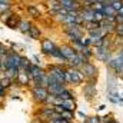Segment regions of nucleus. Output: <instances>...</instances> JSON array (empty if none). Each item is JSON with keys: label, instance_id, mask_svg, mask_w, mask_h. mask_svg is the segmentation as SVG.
I'll use <instances>...</instances> for the list:
<instances>
[{"label": "nucleus", "instance_id": "f257e3e1", "mask_svg": "<svg viewBox=\"0 0 123 123\" xmlns=\"http://www.w3.org/2000/svg\"><path fill=\"white\" fill-rule=\"evenodd\" d=\"M85 76L77 67H66V86H82L85 83Z\"/></svg>", "mask_w": 123, "mask_h": 123}, {"label": "nucleus", "instance_id": "f03ea898", "mask_svg": "<svg viewBox=\"0 0 123 123\" xmlns=\"http://www.w3.org/2000/svg\"><path fill=\"white\" fill-rule=\"evenodd\" d=\"M46 72L52 77H55L57 82L66 85V66H62V64H47L46 66Z\"/></svg>", "mask_w": 123, "mask_h": 123}, {"label": "nucleus", "instance_id": "7ed1b4c3", "mask_svg": "<svg viewBox=\"0 0 123 123\" xmlns=\"http://www.w3.org/2000/svg\"><path fill=\"white\" fill-rule=\"evenodd\" d=\"M83 76H85V80L86 82H92V80H97L99 77V69L97 66L93 63V62H87V63H83L82 67H80Z\"/></svg>", "mask_w": 123, "mask_h": 123}, {"label": "nucleus", "instance_id": "20e7f679", "mask_svg": "<svg viewBox=\"0 0 123 123\" xmlns=\"http://www.w3.org/2000/svg\"><path fill=\"white\" fill-rule=\"evenodd\" d=\"M97 80H92V82H85L82 85V93L85 96V99L87 102H93L97 97Z\"/></svg>", "mask_w": 123, "mask_h": 123}, {"label": "nucleus", "instance_id": "39448f33", "mask_svg": "<svg viewBox=\"0 0 123 123\" xmlns=\"http://www.w3.org/2000/svg\"><path fill=\"white\" fill-rule=\"evenodd\" d=\"M113 50L112 49H109V47H105V46H100V47H93V56H94V59L99 62H102V63H107V62L112 59V56H113Z\"/></svg>", "mask_w": 123, "mask_h": 123}, {"label": "nucleus", "instance_id": "423d86ee", "mask_svg": "<svg viewBox=\"0 0 123 123\" xmlns=\"http://www.w3.org/2000/svg\"><path fill=\"white\" fill-rule=\"evenodd\" d=\"M30 94H31V99L34 100V103L44 105V100L49 96V90H47V87L34 86V87H30Z\"/></svg>", "mask_w": 123, "mask_h": 123}, {"label": "nucleus", "instance_id": "0eeeda50", "mask_svg": "<svg viewBox=\"0 0 123 123\" xmlns=\"http://www.w3.org/2000/svg\"><path fill=\"white\" fill-rule=\"evenodd\" d=\"M56 47H57V44H56L50 37H42V40H40V50H42L43 55L50 56V53H52Z\"/></svg>", "mask_w": 123, "mask_h": 123}, {"label": "nucleus", "instance_id": "6e6552de", "mask_svg": "<svg viewBox=\"0 0 123 123\" xmlns=\"http://www.w3.org/2000/svg\"><path fill=\"white\" fill-rule=\"evenodd\" d=\"M14 82H16L17 86L27 87L29 83H30V79H29V76H27V70L23 69V67H19V74H17V77H16Z\"/></svg>", "mask_w": 123, "mask_h": 123}, {"label": "nucleus", "instance_id": "1a4fd4ad", "mask_svg": "<svg viewBox=\"0 0 123 123\" xmlns=\"http://www.w3.org/2000/svg\"><path fill=\"white\" fill-rule=\"evenodd\" d=\"M59 47H60L62 53H63V56H64L66 60H70V59H73V57L77 55V52L73 49V46H72L70 43H64V44H62Z\"/></svg>", "mask_w": 123, "mask_h": 123}, {"label": "nucleus", "instance_id": "9d476101", "mask_svg": "<svg viewBox=\"0 0 123 123\" xmlns=\"http://www.w3.org/2000/svg\"><path fill=\"white\" fill-rule=\"evenodd\" d=\"M25 10H26V13H27L30 17H33V19H40V17L43 16V13H42V10L39 9V6H36V4H33V3L26 4Z\"/></svg>", "mask_w": 123, "mask_h": 123}, {"label": "nucleus", "instance_id": "9b49d317", "mask_svg": "<svg viewBox=\"0 0 123 123\" xmlns=\"http://www.w3.org/2000/svg\"><path fill=\"white\" fill-rule=\"evenodd\" d=\"M27 36H29V39H30V40H42L43 33H42V29H40L37 25L31 23L30 29H29V33H27Z\"/></svg>", "mask_w": 123, "mask_h": 123}, {"label": "nucleus", "instance_id": "f8f14e48", "mask_svg": "<svg viewBox=\"0 0 123 123\" xmlns=\"http://www.w3.org/2000/svg\"><path fill=\"white\" fill-rule=\"evenodd\" d=\"M117 76L112 72L107 73V77H106V92L107 90H113V89H117Z\"/></svg>", "mask_w": 123, "mask_h": 123}, {"label": "nucleus", "instance_id": "ddd939ff", "mask_svg": "<svg viewBox=\"0 0 123 123\" xmlns=\"http://www.w3.org/2000/svg\"><path fill=\"white\" fill-rule=\"evenodd\" d=\"M20 16L19 14H16V13H13L9 19H7V22L4 23V26L6 27H9V29H12V30H17V26H19V23H20Z\"/></svg>", "mask_w": 123, "mask_h": 123}, {"label": "nucleus", "instance_id": "4468645a", "mask_svg": "<svg viewBox=\"0 0 123 123\" xmlns=\"http://www.w3.org/2000/svg\"><path fill=\"white\" fill-rule=\"evenodd\" d=\"M31 26V22L30 20H27V19H20V23H19V26H17V30L20 31L22 34H27L29 33V29H30Z\"/></svg>", "mask_w": 123, "mask_h": 123}, {"label": "nucleus", "instance_id": "2eb2a0df", "mask_svg": "<svg viewBox=\"0 0 123 123\" xmlns=\"http://www.w3.org/2000/svg\"><path fill=\"white\" fill-rule=\"evenodd\" d=\"M62 106L64 107V110H72V112H76V110H77L76 99H67V100H63V102H62Z\"/></svg>", "mask_w": 123, "mask_h": 123}, {"label": "nucleus", "instance_id": "dca6fc26", "mask_svg": "<svg viewBox=\"0 0 123 123\" xmlns=\"http://www.w3.org/2000/svg\"><path fill=\"white\" fill-rule=\"evenodd\" d=\"M17 74H19V67H9V69H6L4 72H3V76L4 77H9L10 80H16V77H17Z\"/></svg>", "mask_w": 123, "mask_h": 123}, {"label": "nucleus", "instance_id": "f3484780", "mask_svg": "<svg viewBox=\"0 0 123 123\" xmlns=\"http://www.w3.org/2000/svg\"><path fill=\"white\" fill-rule=\"evenodd\" d=\"M49 57H52V59H57V60H60L63 64H66V63H67V60L64 59V56H63V53H62V50H60V47H59V46H57V47L50 53V56H49Z\"/></svg>", "mask_w": 123, "mask_h": 123}, {"label": "nucleus", "instance_id": "a211bd4d", "mask_svg": "<svg viewBox=\"0 0 123 123\" xmlns=\"http://www.w3.org/2000/svg\"><path fill=\"white\" fill-rule=\"evenodd\" d=\"M60 116H62V119H64L66 122L73 123V122H74V117H76V112H72V110H64Z\"/></svg>", "mask_w": 123, "mask_h": 123}, {"label": "nucleus", "instance_id": "6ab92c4d", "mask_svg": "<svg viewBox=\"0 0 123 123\" xmlns=\"http://www.w3.org/2000/svg\"><path fill=\"white\" fill-rule=\"evenodd\" d=\"M57 96L60 97L62 100H67V99H74V97H76V96H74V92H72L69 87H66V89H64L60 94H57Z\"/></svg>", "mask_w": 123, "mask_h": 123}, {"label": "nucleus", "instance_id": "aec40b11", "mask_svg": "<svg viewBox=\"0 0 123 123\" xmlns=\"http://www.w3.org/2000/svg\"><path fill=\"white\" fill-rule=\"evenodd\" d=\"M80 53H82L89 62H92V59L94 57V56H93V47H83V49L80 50Z\"/></svg>", "mask_w": 123, "mask_h": 123}, {"label": "nucleus", "instance_id": "412c9836", "mask_svg": "<svg viewBox=\"0 0 123 123\" xmlns=\"http://www.w3.org/2000/svg\"><path fill=\"white\" fill-rule=\"evenodd\" d=\"M102 12H103L105 17H106V16H116V10H115L112 6H109V4H103Z\"/></svg>", "mask_w": 123, "mask_h": 123}, {"label": "nucleus", "instance_id": "4be33fe9", "mask_svg": "<svg viewBox=\"0 0 123 123\" xmlns=\"http://www.w3.org/2000/svg\"><path fill=\"white\" fill-rule=\"evenodd\" d=\"M0 83H1V86H3V89H6V90H7V89H10V87L13 86V83H14V82H13V80H10L9 77L1 76V77H0Z\"/></svg>", "mask_w": 123, "mask_h": 123}, {"label": "nucleus", "instance_id": "5701e85b", "mask_svg": "<svg viewBox=\"0 0 123 123\" xmlns=\"http://www.w3.org/2000/svg\"><path fill=\"white\" fill-rule=\"evenodd\" d=\"M113 34H115L116 37H119V39H123V23H119V25L115 26Z\"/></svg>", "mask_w": 123, "mask_h": 123}, {"label": "nucleus", "instance_id": "b1692460", "mask_svg": "<svg viewBox=\"0 0 123 123\" xmlns=\"http://www.w3.org/2000/svg\"><path fill=\"white\" fill-rule=\"evenodd\" d=\"M12 14H13V10H12V9H9V10H6V12L0 13V22H1V23H6V22H7V19H9Z\"/></svg>", "mask_w": 123, "mask_h": 123}, {"label": "nucleus", "instance_id": "393cba45", "mask_svg": "<svg viewBox=\"0 0 123 123\" xmlns=\"http://www.w3.org/2000/svg\"><path fill=\"white\" fill-rule=\"evenodd\" d=\"M33 62L29 59V57H26V56H22V60H20V67H23V69H29V66H30Z\"/></svg>", "mask_w": 123, "mask_h": 123}, {"label": "nucleus", "instance_id": "a878e982", "mask_svg": "<svg viewBox=\"0 0 123 123\" xmlns=\"http://www.w3.org/2000/svg\"><path fill=\"white\" fill-rule=\"evenodd\" d=\"M93 12H94V19H93V22H102V20L105 19V14H103L102 10H93Z\"/></svg>", "mask_w": 123, "mask_h": 123}, {"label": "nucleus", "instance_id": "bb28decb", "mask_svg": "<svg viewBox=\"0 0 123 123\" xmlns=\"http://www.w3.org/2000/svg\"><path fill=\"white\" fill-rule=\"evenodd\" d=\"M80 42H82V44H83L85 47H92V42H90V37H89V36H83V37L80 39Z\"/></svg>", "mask_w": 123, "mask_h": 123}, {"label": "nucleus", "instance_id": "cd10ccee", "mask_svg": "<svg viewBox=\"0 0 123 123\" xmlns=\"http://www.w3.org/2000/svg\"><path fill=\"white\" fill-rule=\"evenodd\" d=\"M86 122H87V123H100V116H99V115H93V116H87Z\"/></svg>", "mask_w": 123, "mask_h": 123}, {"label": "nucleus", "instance_id": "c85d7f7f", "mask_svg": "<svg viewBox=\"0 0 123 123\" xmlns=\"http://www.w3.org/2000/svg\"><path fill=\"white\" fill-rule=\"evenodd\" d=\"M112 7H113V9L116 10V13H117V12L123 7V0H120V1H113V3H112Z\"/></svg>", "mask_w": 123, "mask_h": 123}, {"label": "nucleus", "instance_id": "c756f323", "mask_svg": "<svg viewBox=\"0 0 123 123\" xmlns=\"http://www.w3.org/2000/svg\"><path fill=\"white\" fill-rule=\"evenodd\" d=\"M53 107H55V112H56V113H59V115H62V113L64 112V107H63L62 105H55Z\"/></svg>", "mask_w": 123, "mask_h": 123}, {"label": "nucleus", "instance_id": "7c9ffc66", "mask_svg": "<svg viewBox=\"0 0 123 123\" xmlns=\"http://www.w3.org/2000/svg\"><path fill=\"white\" fill-rule=\"evenodd\" d=\"M9 9H12V4H0V13L6 12V10H9Z\"/></svg>", "mask_w": 123, "mask_h": 123}, {"label": "nucleus", "instance_id": "2f4dec72", "mask_svg": "<svg viewBox=\"0 0 123 123\" xmlns=\"http://www.w3.org/2000/svg\"><path fill=\"white\" fill-rule=\"evenodd\" d=\"M115 22H116V25L123 23V16H122V14H117V13H116V16H115Z\"/></svg>", "mask_w": 123, "mask_h": 123}, {"label": "nucleus", "instance_id": "473e14b6", "mask_svg": "<svg viewBox=\"0 0 123 123\" xmlns=\"http://www.w3.org/2000/svg\"><path fill=\"white\" fill-rule=\"evenodd\" d=\"M76 115H77V116H79L80 119H83V120H86V119H87V115H86L85 112H80V110L77 112V110H76Z\"/></svg>", "mask_w": 123, "mask_h": 123}, {"label": "nucleus", "instance_id": "72a5a7b5", "mask_svg": "<svg viewBox=\"0 0 123 123\" xmlns=\"http://www.w3.org/2000/svg\"><path fill=\"white\" fill-rule=\"evenodd\" d=\"M7 50H9V49H6V46H4L3 43H0V55H1V56H4V55L7 53Z\"/></svg>", "mask_w": 123, "mask_h": 123}, {"label": "nucleus", "instance_id": "f704fd0d", "mask_svg": "<svg viewBox=\"0 0 123 123\" xmlns=\"http://www.w3.org/2000/svg\"><path fill=\"white\" fill-rule=\"evenodd\" d=\"M107 97V100L112 103V105H119V100L117 99H115V97H110V96H106Z\"/></svg>", "mask_w": 123, "mask_h": 123}, {"label": "nucleus", "instance_id": "c9c22d12", "mask_svg": "<svg viewBox=\"0 0 123 123\" xmlns=\"http://www.w3.org/2000/svg\"><path fill=\"white\" fill-rule=\"evenodd\" d=\"M6 96V89H3L1 83H0V97H4Z\"/></svg>", "mask_w": 123, "mask_h": 123}, {"label": "nucleus", "instance_id": "e433bc0d", "mask_svg": "<svg viewBox=\"0 0 123 123\" xmlns=\"http://www.w3.org/2000/svg\"><path fill=\"white\" fill-rule=\"evenodd\" d=\"M49 123H69V122H66V120H64V119H57V120H50V122Z\"/></svg>", "mask_w": 123, "mask_h": 123}, {"label": "nucleus", "instance_id": "4c0bfd02", "mask_svg": "<svg viewBox=\"0 0 123 123\" xmlns=\"http://www.w3.org/2000/svg\"><path fill=\"white\" fill-rule=\"evenodd\" d=\"M31 123H44V122H43L42 119H39V117H36V116H34V117L31 119Z\"/></svg>", "mask_w": 123, "mask_h": 123}, {"label": "nucleus", "instance_id": "58836bf2", "mask_svg": "<svg viewBox=\"0 0 123 123\" xmlns=\"http://www.w3.org/2000/svg\"><path fill=\"white\" fill-rule=\"evenodd\" d=\"M33 63H34V64H39V66H40V59H39V56H36V55H34V56H33Z\"/></svg>", "mask_w": 123, "mask_h": 123}, {"label": "nucleus", "instance_id": "ea45409f", "mask_svg": "<svg viewBox=\"0 0 123 123\" xmlns=\"http://www.w3.org/2000/svg\"><path fill=\"white\" fill-rule=\"evenodd\" d=\"M106 109V105H100V106H97V110L99 112H102V110H105Z\"/></svg>", "mask_w": 123, "mask_h": 123}, {"label": "nucleus", "instance_id": "a19ab883", "mask_svg": "<svg viewBox=\"0 0 123 123\" xmlns=\"http://www.w3.org/2000/svg\"><path fill=\"white\" fill-rule=\"evenodd\" d=\"M116 122H117L116 119H110V120H107V122H106V123H116Z\"/></svg>", "mask_w": 123, "mask_h": 123}, {"label": "nucleus", "instance_id": "79ce46f5", "mask_svg": "<svg viewBox=\"0 0 123 123\" xmlns=\"http://www.w3.org/2000/svg\"><path fill=\"white\" fill-rule=\"evenodd\" d=\"M96 1H97V3H102V4H105V3H106V0H96ZM96 1H94V3H96Z\"/></svg>", "mask_w": 123, "mask_h": 123}, {"label": "nucleus", "instance_id": "37998d69", "mask_svg": "<svg viewBox=\"0 0 123 123\" xmlns=\"http://www.w3.org/2000/svg\"><path fill=\"white\" fill-rule=\"evenodd\" d=\"M43 1H44V3H49V1H52V0H43Z\"/></svg>", "mask_w": 123, "mask_h": 123}, {"label": "nucleus", "instance_id": "c03bdc74", "mask_svg": "<svg viewBox=\"0 0 123 123\" xmlns=\"http://www.w3.org/2000/svg\"><path fill=\"white\" fill-rule=\"evenodd\" d=\"M113 1H120V0H112V3H113Z\"/></svg>", "mask_w": 123, "mask_h": 123}, {"label": "nucleus", "instance_id": "a18cd8bd", "mask_svg": "<svg viewBox=\"0 0 123 123\" xmlns=\"http://www.w3.org/2000/svg\"><path fill=\"white\" fill-rule=\"evenodd\" d=\"M82 123H87V122H86V120H83V122H82Z\"/></svg>", "mask_w": 123, "mask_h": 123}, {"label": "nucleus", "instance_id": "49530a36", "mask_svg": "<svg viewBox=\"0 0 123 123\" xmlns=\"http://www.w3.org/2000/svg\"><path fill=\"white\" fill-rule=\"evenodd\" d=\"M0 59H1V55H0Z\"/></svg>", "mask_w": 123, "mask_h": 123}, {"label": "nucleus", "instance_id": "de8ad7c7", "mask_svg": "<svg viewBox=\"0 0 123 123\" xmlns=\"http://www.w3.org/2000/svg\"><path fill=\"white\" fill-rule=\"evenodd\" d=\"M122 96H123V93H122Z\"/></svg>", "mask_w": 123, "mask_h": 123}, {"label": "nucleus", "instance_id": "09e8293b", "mask_svg": "<svg viewBox=\"0 0 123 123\" xmlns=\"http://www.w3.org/2000/svg\"><path fill=\"white\" fill-rule=\"evenodd\" d=\"M116 123H119V122H116Z\"/></svg>", "mask_w": 123, "mask_h": 123}]
</instances>
